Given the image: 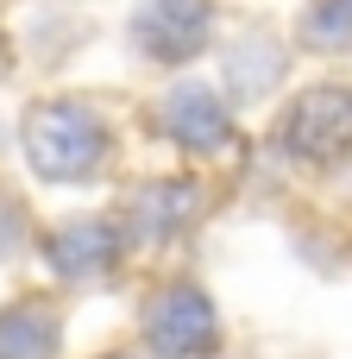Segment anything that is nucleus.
I'll return each instance as SVG.
<instances>
[{"instance_id":"f03ea898","label":"nucleus","mask_w":352,"mask_h":359,"mask_svg":"<svg viewBox=\"0 0 352 359\" xmlns=\"http://www.w3.org/2000/svg\"><path fill=\"white\" fill-rule=\"evenodd\" d=\"M352 139V101L346 95H309L296 107V145L309 158H334Z\"/></svg>"},{"instance_id":"f257e3e1","label":"nucleus","mask_w":352,"mask_h":359,"mask_svg":"<svg viewBox=\"0 0 352 359\" xmlns=\"http://www.w3.org/2000/svg\"><path fill=\"white\" fill-rule=\"evenodd\" d=\"M94 126H82V120H69V114H38V126H31V151H38V164L44 170H57V177H82V164L94 158Z\"/></svg>"}]
</instances>
